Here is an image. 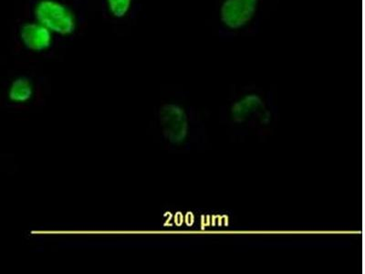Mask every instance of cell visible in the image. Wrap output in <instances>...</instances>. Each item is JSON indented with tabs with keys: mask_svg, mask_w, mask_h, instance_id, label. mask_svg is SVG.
<instances>
[{
	"mask_svg": "<svg viewBox=\"0 0 365 274\" xmlns=\"http://www.w3.org/2000/svg\"><path fill=\"white\" fill-rule=\"evenodd\" d=\"M149 126L153 136L173 152L190 151L200 146L203 139L200 117L182 101L168 100L160 103Z\"/></svg>",
	"mask_w": 365,
	"mask_h": 274,
	"instance_id": "obj_1",
	"label": "cell"
},
{
	"mask_svg": "<svg viewBox=\"0 0 365 274\" xmlns=\"http://www.w3.org/2000/svg\"><path fill=\"white\" fill-rule=\"evenodd\" d=\"M224 118L227 125L239 135L264 132L274 118L272 100L257 88H243L231 96Z\"/></svg>",
	"mask_w": 365,
	"mask_h": 274,
	"instance_id": "obj_2",
	"label": "cell"
},
{
	"mask_svg": "<svg viewBox=\"0 0 365 274\" xmlns=\"http://www.w3.org/2000/svg\"><path fill=\"white\" fill-rule=\"evenodd\" d=\"M264 0H217V21L221 37L234 38L256 28Z\"/></svg>",
	"mask_w": 365,
	"mask_h": 274,
	"instance_id": "obj_3",
	"label": "cell"
},
{
	"mask_svg": "<svg viewBox=\"0 0 365 274\" xmlns=\"http://www.w3.org/2000/svg\"><path fill=\"white\" fill-rule=\"evenodd\" d=\"M34 17L53 34L68 37L77 29V19L73 9L60 0H40L35 5Z\"/></svg>",
	"mask_w": 365,
	"mask_h": 274,
	"instance_id": "obj_4",
	"label": "cell"
},
{
	"mask_svg": "<svg viewBox=\"0 0 365 274\" xmlns=\"http://www.w3.org/2000/svg\"><path fill=\"white\" fill-rule=\"evenodd\" d=\"M37 81L28 75H19L9 83L6 91V102L13 108L34 110L40 104Z\"/></svg>",
	"mask_w": 365,
	"mask_h": 274,
	"instance_id": "obj_5",
	"label": "cell"
},
{
	"mask_svg": "<svg viewBox=\"0 0 365 274\" xmlns=\"http://www.w3.org/2000/svg\"><path fill=\"white\" fill-rule=\"evenodd\" d=\"M19 39L27 50L43 52L53 44V34L37 21L26 22L19 29Z\"/></svg>",
	"mask_w": 365,
	"mask_h": 274,
	"instance_id": "obj_6",
	"label": "cell"
},
{
	"mask_svg": "<svg viewBox=\"0 0 365 274\" xmlns=\"http://www.w3.org/2000/svg\"><path fill=\"white\" fill-rule=\"evenodd\" d=\"M107 8L114 19L125 18L131 11L133 0H106Z\"/></svg>",
	"mask_w": 365,
	"mask_h": 274,
	"instance_id": "obj_7",
	"label": "cell"
}]
</instances>
